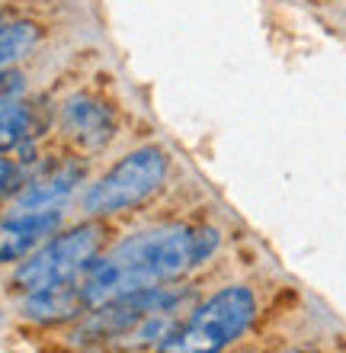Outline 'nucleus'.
I'll use <instances>...</instances> for the list:
<instances>
[{"mask_svg":"<svg viewBox=\"0 0 346 353\" xmlns=\"http://www.w3.org/2000/svg\"><path fill=\"white\" fill-rule=\"evenodd\" d=\"M36 135V110L23 100H10L0 106V154L26 145Z\"/></svg>","mask_w":346,"mask_h":353,"instance_id":"9","label":"nucleus"},{"mask_svg":"<svg viewBox=\"0 0 346 353\" xmlns=\"http://www.w3.org/2000/svg\"><path fill=\"white\" fill-rule=\"evenodd\" d=\"M84 299H80V283L67 279V283H55V286H42L26 292L23 302V315L39 325H55V321H67L84 312Z\"/></svg>","mask_w":346,"mask_h":353,"instance_id":"8","label":"nucleus"},{"mask_svg":"<svg viewBox=\"0 0 346 353\" xmlns=\"http://www.w3.org/2000/svg\"><path fill=\"white\" fill-rule=\"evenodd\" d=\"M285 353H305V350H285Z\"/></svg>","mask_w":346,"mask_h":353,"instance_id":"13","label":"nucleus"},{"mask_svg":"<svg viewBox=\"0 0 346 353\" xmlns=\"http://www.w3.org/2000/svg\"><path fill=\"white\" fill-rule=\"evenodd\" d=\"M39 39H42V29L29 19H17V23L0 26V71L23 61L39 46Z\"/></svg>","mask_w":346,"mask_h":353,"instance_id":"10","label":"nucleus"},{"mask_svg":"<svg viewBox=\"0 0 346 353\" xmlns=\"http://www.w3.org/2000/svg\"><path fill=\"white\" fill-rule=\"evenodd\" d=\"M61 129L77 148L84 151H100L106 141L113 139L116 119L113 110L103 100H96L90 93H74L71 100L61 106Z\"/></svg>","mask_w":346,"mask_h":353,"instance_id":"5","label":"nucleus"},{"mask_svg":"<svg viewBox=\"0 0 346 353\" xmlns=\"http://www.w3.org/2000/svg\"><path fill=\"white\" fill-rule=\"evenodd\" d=\"M19 183H23V168L13 158H0V199L13 193Z\"/></svg>","mask_w":346,"mask_h":353,"instance_id":"11","label":"nucleus"},{"mask_svg":"<svg viewBox=\"0 0 346 353\" xmlns=\"http://www.w3.org/2000/svg\"><path fill=\"white\" fill-rule=\"evenodd\" d=\"M164 176H167L164 151L158 148L131 151L84 193V212L113 215V212H122V209H131V205L144 203L148 196L158 193Z\"/></svg>","mask_w":346,"mask_h":353,"instance_id":"4","label":"nucleus"},{"mask_svg":"<svg viewBox=\"0 0 346 353\" xmlns=\"http://www.w3.org/2000/svg\"><path fill=\"white\" fill-rule=\"evenodd\" d=\"M196 257V228L158 225L119 241L113 251L94 261L80 279V299L87 308L106 305L113 299L131 296L141 289L173 283L186 273Z\"/></svg>","mask_w":346,"mask_h":353,"instance_id":"1","label":"nucleus"},{"mask_svg":"<svg viewBox=\"0 0 346 353\" xmlns=\"http://www.w3.org/2000/svg\"><path fill=\"white\" fill-rule=\"evenodd\" d=\"M257 299L247 286H225L199 302L158 344L160 353H221L253 325Z\"/></svg>","mask_w":346,"mask_h":353,"instance_id":"2","label":"nucleus"},{"mask_svg":"<svg viewBox=\"0 0 346 353\" xmlns=\"http://www.w3.org/2000/svg\"><path fill=\"white\" fill-rule=\"evenodd\" d=\"M106 244V225L100 222H84L61 232L58 238L39 248L36 254H29V261H23L13 273V286L23 292L42 286H55V283H67L87 273V267L100 257Z\"/></svg>","mask_w":346,"mask_h":353,"instance_id":"3","label":"nucleus"},{"mask_svg":"<svg viewBox=\"0 0 346 353\" xmlns=\"http://www.w3.org/2000/svg\"><path fill=\"white\" fill-rule=\"evenodd\" d=\"M23 93V74L19 71H0V106H7L10 100H17Z\"/></svg>","mask_w":346,"mask_h":353,"instance_id":"12","label":"nucleus"},{"mask_svg":"<svg viewBox=\"0 0 346 353\" xmlns=\"http://www.w3.org/2000/svg\"><path fill=\"white\" fill-rule=\"evenodd\" d=\"M80 180H84V168L77 161H65V164L42 170L39 176L23 183V190L13 199V212H52V209H61Z\"/></svg>","mask_w":346,"mask_h":353,"instance_id":"6","label":"nucleus"},{"mask_svg":"<svg viewBox=\"0 0 346 353\" xmlns=\"http://www.w3.org/2000/svg\"><path fill=\"white\" fill-rule=\"evenodd\" d=\"M58 225H61V209L3 215L0 219V263H17L29 257Z\"/></svg>","mask_w":346,"mask_h":353,"instance_id":"7","label":"nucleus"}]
</instances>
